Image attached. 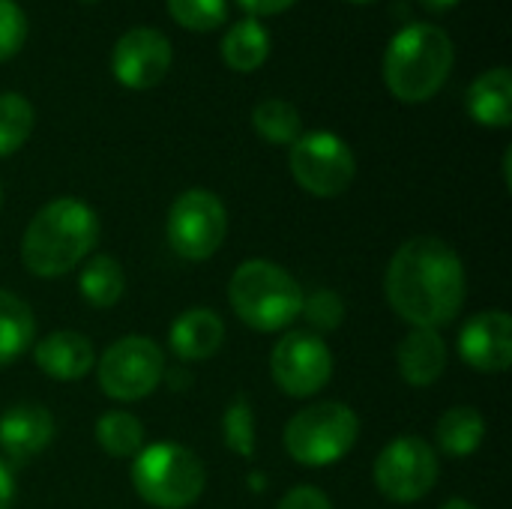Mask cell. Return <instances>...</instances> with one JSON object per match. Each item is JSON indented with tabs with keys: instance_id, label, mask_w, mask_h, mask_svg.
Returning a JSON list of instances; mask_svg holds the SVG:
<instances>
[{
	"instance_id": "24",
	"label": "cell",
	"mask_w": 512,
	"mask_h": 509,
	"mask_svg": "<svg viewBox=\"0 0 512 509\" xmlns=\"http://www.w3.org/2000/svg\"><path fill=\"white\" fill-rule=\"evenodd\" d=\"M96 441L105 453L117 459H129V456H138L144 444V426L138 417L126 411H111L96 420Z\"/></svg>"
},
{
	"instance_id": "35",
	"label": "cell",
	"mask_w": 512,
	"mask_h": 509,
	"mask_svg": "<svg viewBox=\"0 0 512 509\" xmlns=\"http://www.w3.org/2000/svg\"><path fill=\"white\" fill-rule=\"evenodd\" d=\"M441 509H477L471 501H465V498H453V501H447Z\"/></svg>"
},
{
	"instance_id": "7",
	"label": "cell",
	"mask_w": 512,
	"mask_h": 509,
	"mask_svg": "<svg viewBox=\"0 0 512 509\" xmlns=\"http://www.w3.org/2000/svg\"><path fill=\"white\" fill-rule=\"evenodd\" d=\"M162 378L165 354L147 336H123L99 360V387L117 402H138L150 396Z\"/></svg>"
},
{
	"instance_id": "17",
	"label": "cell",
	"mask_w": 512,
	"mask_h": 509,
	"mask_svg": "<svg viewBox=\"0 0 512 509\" xmlns=\"http://www.w3.org/2000/svg\"><path fill=\"white\" fill-rule=\"evenodd\" d=\"M399 372L411 387H432L447 369V345L438 330L414 327L399 345Z\"/></svg>"
},
{
	"instance_id": "36",
	"label": "cell",
	"mask_w": 512,
	"mask_h": 509,
	"mask_svg": "<svg viewBox=\"0 0 512 509\" xmlns=\"http://www.w3.org/2000/svg\"><path fill=\"white\" fill-rule=\"evenodd\" d=\"M354 3H369V0H354Z\"/></svg>"
},
{
	"instance_id": "9",
	"label": "cell",
	"mask_w": 512,
	"mask_h": 509,
	"mask_svg": "<svg viewBox=\"0 0 512 509\" xmlns=\"http://www.w3.org/2000/svg\"><path fill=\"white\" fill-rule=\"evenodd\" d=\"M228 234L225 204L207 189L183 192L168 213V243L186 261L210 258Z\"/></svg>"
},
{
	"instance_id": "34",
	"label": "cell",
	"mask_w": 512,
	"mask_h": 509,
	"mask_svg": "<svg viewBox=\"0 0 512 509\" xmlns=\"http://www.w3.org/2000/svg\"><path fill=\"white\" fill-rule=\"evenodd\" d=\"M165 375H168V381H171L174 390H186V384H189V375L186 372H165Z\"/></svg>"
},
{
	"instance_id": "1",
	"label": "cell",
	"mask_w": 512,
	"mask_h": 509,
	"mask_svg": "<svg viewBox=\"0 0 512 509\" xmlns=\"http://www.w3.org/2000/svg\"><path fill=\"white\" fill-rule=\"evenodd\" d=\"M384 291L399 318L435 330L450 324L465 303V267L438 237H414L387 267Z\"/></svg>"
},
{
	"instance_id": "21",
	"label": "cell",
	"mask_w": 512,
	"mask_h": 509,
	"mask_svg": "<svg viewBox=\"0 0 512 509\" xmlns=\"http://www.w3.org/2000/svg\"><path fill=\"white\" fill-rule=\"evenodd\" d=\"M486 420L477 408H450L438 420V444L447 456H471L483 444Z\"/></svg>"
},
{
	"instance_id": "29",
	"label": "cell",
	"mask_w": 512,
	"mask_h": 509,
	"mask_svg": "<svg viewBox=\"0 0 512 509\" xmlns=\"http://www.w3.org/2000/svg\"><path fill=\"white\" fill-rule=\"evenodd\" d=\"M27 39V18L15 0H0V63L18 54Z\"/></svg>"
},
{
	"instance_id": "22",
	"label": "cell",
	"mask_w": 512,
	"mask_h": 509,
	"mask_svg": "<svg viewBox=\"0 0 512 509\" xmlns=\"http://www.w3.org/2000/svg\"><path fill=\"white\" fill-rule=\"evenodd\" d=\"M78 288H81V297H84L90 306H96V309L114 306V303L123 297V288H126V276H123L120 261L111 258V255H96V258L87 261V267L81 270Z\"/></svg>"
},
{
	"instance_id": "14",
	"label": "cell",
	"mask_w": 512,
	"mask_h": 509,
	"mask_svg": "<svg viewBox=\"0 0 512 509\" xmlns=\"http://www.w3.org/2000/svg\"><path fill=\"white\" fill-rule=\"evenodd\" d=\"M54 438V417L42 405H15L0 417V447L9 459L27 462L39 456Z\"/></svg>"
},
{
	"instance_id": "13",
	"label": "cell",
	"mask_w": 512,
	"mask_h": 509,
	"mask_svg": "<svg viewBox=\"0 0 512 509\" xmlns=\"http://www.w3.org/2000/svg\"><path fill=\"white\" fill-rule=\"evenodd\" d=\"M459 354L477 372H507L512 363V318L504 309L474 315L459 333Z\"/></svg>"
},
{
	"instance_id": "20",
	"label": "cell",
	"mask_w": 512,
	"mask_h": 509,
	"mask_svg": "<svg viewBox=\"0 0 512 509\" xmlns=\"http://www.w3.org/2000/svg\"><path fill=\"white\" fill-rule=\"evenodd\" d=\"M33 333H36V321L30 306L15 294L0 291V366L21 357L30 348Z\"/></svg>"
},
{
	"instance_id": "32",
	"label": "cell",
	"mask_w": 512,
	"mask_h": 509,
	"mask_svg": "<svg viewBox=\"0 0 512 509\" xmlns=\"http://www.w3.org/2000/svg\"><path fill=\"white\" fill-rule=\"evenodd\" d=\"M12 498H15V483H12V474L6 471V465L0 462V509L12 507Z\"/></svg>"
},
{
	"instance_id": "23",
	"label": "cell",
	"mask_w": 512,
	"mask_h": 509,
	"mask_svg": "<svg viewBox=\"0 0 512 509\" xmlns=\"http://www.w3.org/2000/svg\"><path fill=\"white\" fill-rule=\"evenodd\" d=\"M255 132L270 144H294L300 138V111L288 99H264L252 111Z\"/></svg>"
},
{
	"instance_id": "33",
	"label": "cell",
	"mask_w": 512,
	"mask_h": 509,
	"mask_svg": "<svg viewBox=\"0 0 512 509\" xmlns=\"http://www.w3.org/2000/svg\"><path fill=\"white\" fill-rule=\"evenodd\" d=\"M429 12H447V9H453L459 0H420Z\"/></svg>"
},
{
	"instance_id": "37",
	"label": "cell",
	"mask_w": 512,
	"mask_h": 509,
	"mask_svg": "<svg viewBox=\"0 0 512 509\" xmlns=\"http://www.w3.org/2000/svg\"><path fill=\"white\" fill-rule=\"evenodd\" d=\"M84 3H96V0H84Z\"/></svg>"
},
{
	"instance_id": "2",
	"label": "cell",
	"mask_w": 512,
	"mask_h": 509,
	"mask_svg": "<svg viewBox=\"0 0 512 509\" xmlns=\"http://www.w3.org/2000/svg\"><path fill=\"white\" fill-rule=\"evenodd\" d=\"M99 240L96 213L78 198L48 201L27 225L21 261L33 276L54 279L78 267Z\"/></svg>"
},
{
	"instance_id": "25",
	"label": "cell",
	"mask_w": 512,
	"mask_h": 509,
	"mask_svg": "<svg viewBox=\"0 0 512 509\" xmlns=\"http://www.w3.org/2000/svg\"><path fill=\"white\" fill-rule=\"evenodd\" d=\"M36 114L21 93H0V156L15 153L33 132Z\"/></svg>"
},
{
	"instance_id": "10",
	"label": "cell",
	"mask_w": 512,
	"mask_h": 509,
	"mask_svg": "<svg viewBox=\"0 0 512 509\" xmlns=\"http://www.w3.org/2000/svg\"><path fill=\"white\" fill-rule=\"evenodd\" d=\"M438 483L435 450L414 435L390 441L375 459V486L384 498L396 504H411L426 498Z\"/></svg>"
},
{
	"instance_id": "30",
	"label": "cell",
	"mask_w": 512,
	"mask_h": 509,
	"mask_svg": "<svg viewBox=\"0 0 512 509\" xmlns=\"http://www.w3.org/2000/svg\"><path fill=\"white\" fill-rule=\"evenodd\" d=\"M276 509H333L330 507V498L321 492V489H312V486H297L291 489Z\"/></svg>"
},
{
	"instance_id": "11",
	"label": "cell",
	"mask_w": 512,
	"mask_h": 509,
	"mask_svg": "<svg viewBox=\"0 0 512 509\" xmlns=\"http://www.w3.org/2000/svg\"><path fill=\"white\" fill-rule=\"evenodd\" d=\"M270 372L282 393L294 399L315 396L333 375V357L321 336L315 333H288L276 342L270 354Z\"/></svg>"
},
{
	"instance_id": "5",
	"label": "cell",
	"mask_w": 512,
	"mask_h": 509,
	"mask_svg": "<svg viewBox=\"0 0 512 509\" xmlns=\"http://www.w3.org/2000/svg\"><path fill=\"white\" fill-rule=\"evenodd\" d=\"M132 486L150 507L186 509L204 492V465L180 444H153L138 450Z\"/></svg>"
},
{
	"instance_id": "19",
	"label": "cell",
	"mask_w": 512,
	"mask_h": 509,
	"mask_svg": "<svg viewBox=\"0 0 512 509\" xmlns=\"http://www.w3.org/2000/svg\"><path fill=\"white\" fill-rule=\"evenodd\" d=\"M267 54H270V33L252 15L237 21L222 39V60L237 72H255L267 60Z\"/></svg>"
},
{
	"instance_id": "18",
	"label": "cell",
	"mask_w": 512,
	"mask_h": 509,
	"mask_svg": "<svg viewBox=\"0 0 512 509\" xmlns=\"http://www.w3.org/2000/svg\"><path fill=\"white\" fill-rule=\"evenodd\" d=\"M468 111L477 123L504 129L512 120V75L507 66H495L474 78L468 87Z\"/></svg>"
},
{
	"instance_id": "27",
	"label": "cell",
	"mask_w": 512,
	"mask_h": 509,
	"mask_svg": "<svg viewBox=\"0 0 512 509\" xmlns=\"http://www.w3.org/2000/svg\"><path fill=\"white\" fill-rule=\"evenodd\" d=\"M168 12L186 30H216L228 15V3L225 0H168Z\"/></svg>"
},
{
	"instance_id": "15",
	"label": "cell",
	"mask_w": 512,
	"mask_h": 509,
	"mask_svg": "<svg viewBox=\"0 0 512 509\" xmlns=\"http://www.w3.org/2000/svg\"><path fill=\"white\" fill-rule=\"evenodd\" d=\"M33 360L48 378L78 381L81 375H87L93 369L96 354H93V345L87 336H81L75 330H57V333L45 336L42 342H36Z\"/></svg>"
},
{
	"instance_id": "16",
	"label": "cell",
	"mask_w": 512,
	"mask_h": 509,
	"mask_svg": "<svg viewBox=\"0 0 512 509\" xmlns=\"http://www.w3.org/2000/svg\"><path fill=\"white\" fill-rule=\"evenodd\" d=\"M168 342L183 363L210 360L225 342V324L213 309H189L171 324Z\"/></svg>"
},
{
	"instance_id": "28",
	"label": "cell",
	"mask_w": 512,
	"mask_h": 509,
	"mask_svg": "<svg viewBox=\"0 0 512 509\" xmlns=\"http://www.w3.org/2000/svg\"><path fill=\"white\" fill-rule=\"evenodd\" d=\"M300 315L321 333L336 330L345 321V303L336 291H315L309 300H303Z\"/></svg>"
},
{
	"instance_id": "4",
	"label": "cell",
	"mask_w": 512,
	"mask_h": 509,
	"mask_svg": "<svg viewBox=\"0 0 512 509\" xmlns=\"http://www.w3.org/2000/svg\"><path fill=\"white\" fill-rule=\"evenodd\" d=\"M231 306L243 324L273 333L288 327L303 306V291L297 279L273 261H246L234 270L228 288Z\"/></svg>"
},
{
	"instance_id": "3",
	"label": "cell",
	"mask_w": 512,
	"mask_h": 509,
	"mask_svg": "<svg viewBox=\"0 0 512 509\" xmlns=\"http://www.w3.org/2000/svg\"><path fill=\"white\" fill-rule=\"evenodd\" d=\"M453 39L438 24H408L402 27L384 54L387 90L402 102L432 99L453 69Z\"/></svg>"
},
{
	"instance_id": "26",
	"label": "cell",
	"mask_w": 512,
	"mask_h": 509,
	"mask_svg": "<svg viewBox=\"0 0 512 509\" xmlns=\"http://www.w3.org/2000/svg\"><path fill=\"white\" fill-rule=\"evenodd\" d=\"M222 438L228 444L231 453L252 459L255 456V411L249 405V399H234L222 417Z\"/></svg>"
},
{
	"instance_id": "8",
	"label": "cell",
	"mask_w": 512,
	"mask_h": 509,
	"mask_svg": "<svg viewBox=\"0 0 512 509\" xmlns=\"http://www.w3.org/2000/svg\"><path fill=\"white\" fill-rule=\"evenodd\" d=\"M294 180L318 198H336L342 195L357 171L351 147L333 135V132H306L291 144L288 156Z\"/></svg>"
},
{
	"instance_id": "12",
	"label": "cell",
	"mask_w": 512,
	"mask_h": 509,
	"mask_svg": "<svg viewBox=\"0 0 512 509\" xmlns=\"http://www.w3.org/2000/svg\"><path fill=\"white\" fill-rule=\"evenodd\" d=\"M171 42L156 27H132L126 30L114 51H111V69L114 78L129 90H147L159 84L171 66Z\"/></svg>"
},
{
	"instance_id": "31",
	"label": "cell",
	"mask_w": 512,
	"mask_h": 509,
	"mask_svg": "<svg viewBox=\"0 0 512 509\" xmlns=\"http://www.w3.org/2000/svg\"><path fill=\"white\" fill-rule=\"evenodd\" d=\"M246 12L255 15H276V12H285L288 6H294L297 0H240Z\"/></svg>"
},
{
	"instance_id": "6",
	"label": "cell",
	"mask_w": 512,
	"mask_h": 509,
	"mask_svg": "<svg viewBox=\"0 0 512 509\" xmlns=\"http://www.w3.org/2000/svg\"><path fill=\"white\" fill-rule=\"evenodd\" d=\"M360 420L342 402H321L294 414L285 426V450L306 468L339 462L357 441Z\"/></svg>"
}]
</instances>
